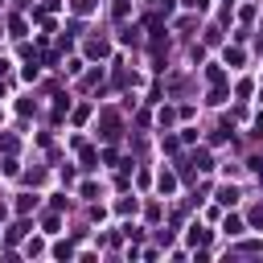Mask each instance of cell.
<instances>
[{
    "instance_id": "6da1fadb",
    "label": "cell",
    "mask_w": 263,
    "mask_h": 263,
    "mask_svg": "<svg viewBox=\"0 0 263 263\" xmlns=\"http://www.w3.org/2000/svg\"><path fill=\"white\" fill-rule=\"evenodd\" d=\"M218 202H222V206H235V202H239V189H235V185L218 189Z\"/></svg>"
},
{
    "instance_id": "277c9868",
    "label": "cell",
    "mask_w": 263,
    "mask_h": 263,
    "mask_svg": "<svg viewBox=\"0 0 263 263\" xmlns=\"http://www.w3.org/2000/svg\"><path fill=\"white\" fill-rule=\"evenodd\" d=\"M185 5H189V9H202V5H206V0H185Z\"/></svg>"
},
{
    "instance_id": "7a4b0ae2",
    "label": "cell",
    "mask_w": 263,
    "mask_h": 263,
    "mask_svg": "<svg viewBox=\"0 0 263 263\" xmlns=\"http://www.w3.org/2000/svg\"><path fill=\"white\" fill-rule=\"evenodd\" d=\"M25 230H29V226H25V222H17V226H13V230H9V243H17V239H21V235H25Z\"/></svg>"
},
{
    "instance_id": "3957f363",
    "label": "cell",
    "mask_w": 263,
    "mask_h": 263,
    "mask_svg": "<svg viewBox=\"0 0 263 263\" xmlns=\"http://www.w3.org/2000/svg\"><path fill=\"white\" fill-rule=\"evenodd\" d=\"M95 9V0H74V13H91Z\"/></svg>"
}]
</instances>
